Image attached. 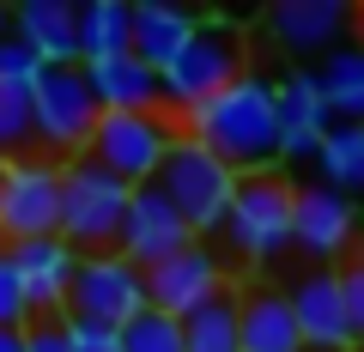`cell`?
<instances>
[{"label": "cell", "instance_id": "cell-12", "mask_svg": "<svg viewBox=\"0 0 364 352\" xmlns=\"http://www.w3.org/2000/svg\"><path fill=\"white\" fill-rule=\"evenodd\" d=\"M352 237H358V207L328 183H304L298 207H291V249H304L328 267L352 249Z\"/></svg>", "mask_w": 364, "mask_h": 352}, {"label": "cell", "instance_id": "cell-7", "mask_svg": "<svg viewBox=\"0 0 364 352\" xmlns=\"http://www.w3.org/2000/svg\"><path fill=\"white\" fill-rule=\"evenodd\" d=\"M176 140H182V128L170 110H158V116H97L85 158L104 164L109 176H122L128 188H146L164 170V158L176 152Z\"/></svg>", "mask_w": 364, "mask_h": 352}, {"label": "cell", "instance_id": "cell-6", "mask_svg": "<svg viewBox=\"0 0 364 352\" xmlns=\"http://www.w3.org/2000/svg\"><path fill=\"white\" fill-rule=\"evenodd\" d=\"M291 207H298V188L279 176V170H261L237 183V201L225 213V237L243 261H279L291 249Z\"/></svg>", "mask_w": 364, "mask_h": 352}, {"label": "cell", "instance_id": "cell-25", "mask_svg": "<svg viewBox=\"0 0 364 352\" xmlns=\"http://www.w3.org/2000/svg\"><path fill=\"white\" fill-rule=\"evenodd\" d=\"M122 352H182V322L146 304V310L122 328Z\"/></svg>", "mask_w": 364, "mask_h": 352}, {"label": "cell", "instance_id": "cell-5", "mask_svg": "<svg viewBox=\"0 0 364 352\" xmlns=\"http://www.w3.org/2000/svg\"><path fill=\"white\" fill-rule=\"evenodd\" d=\"M97 97L85 85V67H43L37 92H31V122H37V146L67 164V158H85L91 134H97Z\"/></svg>", "mask_w": 364, "mask_h": 352}, {"label": "cell", "instance_id": "cell-15", "mask_svg": "<svg viewBox=\"0 0 364 352\" xmlns=\"http://www.w3.org/2000/svg\"><path fill=\"white\" fill-rule=\"evenodd\" d=\"M328 128H334V110H328L322 97V79L310 73V67H298V73L279 79V158H316L328 140Z\"/></svg>", "mask_w": 364, "mask_h": 352}, {"label": "cell", "instance_id": "cell-3", "mask_svg": "<svg viewBox=\"0 0 364 352\" xmlns=\"http://www.w3.org/2000/svg\"><path fill=\"white\" fill-rule=\"evenodd\" d=\"M249 61H243V31L225 25V18H200L195 37L182 43V55L158 73V85H164V110L170 116H188V110H200L207 97H219L231 79H243Z\"/></svg>", "mask_w": 364, "mask_h": 352}, {"label": "cell", "instance_id": "cell-16", "mask_svg": "<svg viewBox=\"0 0 364 352\" xmlns=\"http://www.w3.org/2000/svg\"><path fill=\"white\" fill-rule=\"evenodd\" d=\"M85 85L97 97L104 116H158L164 110V85H158V67H146L140 55H116V61L85 67Z\"/></svg>", "mask_w": 364, "mask_h": 352}, {"label": "cell", "instance_id": "cell-10", "mask_svg": "<svg viewBox=\"0 0 364 352\" xmlns=\"http://www.w3.org/2000/svg\"><path fill=\"white\" fill-rule=\"evenodd\" d=\"M188 243H200L188 225H182V213L170 207L164 195H158V183H146V188H134V201H128V219H122V237H116V255H128L140 274H152L158 261H170V255H182Z\"/></svg>", "mask_w": 364, "mask_h": 352}, {"label": "cell", "instance_id": "cell-33", "mask_svg": "<svg viewBox=\"0 0 364 352\" xmlns=\"http://www.w3.org/2000/svg\"><path fill=\"white\" fill-rule=\"evenodd\" d=\"M13 37V13H6V6H0V43Z\"/></svg>", "mask_w": 364, "mask_h": 352}, {"label": "cell", "instance_id": "cell-11", "mask_svg": "<svg viewBox=\"0 0 364 352\" xmlns=\"http://www.w3.org/2000/svg\"><path fill=\"white\" fill-rule=\"evenodd\" d=\"M219 286H225V261H219V249H213V243H188L182 255L158 261L152 274H146V304L182 322V316H195Z\"/></svg>", "mask_w": 364, "mask_h": 352}, {"label": "cell", "instance_id": "cell-8", "mask_svg": "<svg viewBox=\"0 0 364 352\" xmlns=\"http://www.w3.org/2000/svg\"><path fill=\"white\" fill-rule=\"evenodd\" d=\"M61 237V164L55 158H13L0 176V249Z\"/></svg>", "mask_w": 364, "mask_h": 352}, {"label": "cell", "instance_id": "cell-13", "mask_svg": "<svg viewBox=\"0 0 364 352\" xmlns=\"http://www.w3.org/2000/svg\"><path fill=\"white\" fill-rule=\"evenodd\" d=\"M286 298H291V316H298L304 352H358V340H352V322H346V298H340V279H334V267H310V274H298Z\"/></svg>", "mask_w": 364, "mask_h": 352}, {"label": "cell", "instance_id": "cell-2", "mask_svg": "<svg viewBox=\"0 0 364 352\" xmlns=\"http://www.w3.org/2000/svg\"><path fill=\"white\" fill-rule=\"evenodd\" d=\"M134 188L122 176H109L91 158H67L61 164V243L73 255H109L122 237Z\"/></svg>", "mask_w": 364, "mask_h": 352}, {"label": "cell", "instance_id": "cell-29", "mask_svg": "<svg viewBox=\"0 0 364 352\" xmlns=\"http://www.w3.org/2000/svg\"><path fill=\"white\" fill-rule=\"evenodd\" d=\"M0 328H31V304H25V286L13 274V249H0Z\"/></svg>", "mask_w": 364, "mask_h": 352}, {"label": "cell", "instance_id": "cell-20", "mask_svg": "<svg viewBox=\"0 0 364 352\" xmlns=\"http://www.w3.org/2000/svg\"><path fill=\"white\" fill-rule=\"evenodd\" d=\"M195 25H200V18L182 13V6L140 0V6H134V55H140L146 67H158V73H164V67L182 55V43L195 37Z\"/></svg>", "mask_w": 364, "mask_h": 352}, {"label": "cell", "instance_id": "cell-19", "mask_svg": "<svg viewBox=\"0 0 364 352\" xmlns=\"http://www.w3.org/2000/svg\"><path fill=\"white\" fill-rule=\"evenodd\" d=\"M267 31L286 55H334L340 31H346V6L340 0H279L267 13Z\"/></svg>", "mask_w": 364, "mask_h": 352}, {"label": "cell", "instance_id": "cell-28", "mask_svg": "<svg viewBox=\"0 0 364 352\" xmlns=\"http://www.w3.org/2000/svg\"><path fill=\"white\" fill-rule=\"evenodd\" d=\"M37 79H43V61L18 37H6L0 43V85H6V92H37Z\"/></svg>", "mask_w": 364, "mask_h": 352}, {"label": "cell", "instance_id": "cell-24", "mask_svg": "<svg viewBox=\"0 0 364 352\" xmlns=\"http://www.w3.org/2000/svg\"><path fill=\"white\" fill-rule=\"evenodd\" d=\"M316 164H322V183L340 188V195H364V128H352V122H334L322 140V152H316Z\"/></svg>", "mask_w": 364, "mask_h": 352}, {"label": "cell", "instance_id": "cell-34", "mask_svg": "<svg viewBox=\"0 0 364 352\" xmlns=\"http://www.w3.org/2000/svg\"><path fill=\"white\" fill-rule=\"evenodd\" d=\"M6 164H13V158H0V176H6Z\"/></svg>", "mask_w": 364, "mask_h": 352}, {"label": "cell", "instance_id": "cell-26", "mask_svg": "<svg viewBox=\"0 0 364 352\" xmlns=\"http://www.w3.org/2000/svg\"><path fill=\"white\" fill-rule=\"evenodd\" d=\"M31 146H37L31 92H6L0 85V158H31Z\"/></svg>", "mask_w": 364, "mask_h": 352}, {"label": "cell", "instance_id": "cell-21", "mask_svg": "<svg viewBox=\"0 0 364 352\" xmlns=\"http://www.w3.org/2000/svg\"><path fill=\"white\" fill-rule=\"evenodd\" d=\"M134 49V6L128 0H85L79 6V67L116 61Z\"/></svg>", "mask_w": 364, "mask_h": 352}, {"label": "cell", "instance_id": "cell-9", "mask_svg": "<svg viewBox=\"0 0 364 352\" xmlns=\"http://www.w3.org/2000/svg\"><path fill=\"white\" fill-rule=\"evenodd\" d=\"M146 310V274L128 255H79L73 274V298H67V316L79 322H104V328H128L134 316Z\"/></svg>", "mask_w": 364, "mask_h": 352}, {"label": "cell", "instance_id": "cell-27", "mask_svg": "<svg viewBox=\"0 0 364 352\" xmlns=\"http://www.w3.org/2000/svg\"><path fill=\"white\" fill-rule=\"evenodd\" d=\"M334 279H340V298H346V322H352V340L364 346V243H352L346 255L334 261Z\"/></svg>", "mask_w": 364, "mask_h": 352}, {"label": "cell", "instance_id": "cell-14", "mask_svg": "<svg viewBox=\"0 0 364 352\" xmlns=\"http://www.w3.org/2000/svg\"><path fill=\"white\" fill-rule=\"evenodd\" d=\"M13 274H18V286H25L31 322H43V316H67L79 255L61 243V237H37V243H18L13 249Z\"/></svg>", "mask_w": 364, "mask_h": 352}, {"label": "cell", "instance_id": "cell-35", "mask_svg": "<svg viewBox=\"0 0 364 352\" xmlns=\"http://www.w3.org/2000/svg\"><path fill=\"white\" fill-rule=\"evenodd\" d=\"M358 352H364V346H358Z\"/></svg>", "mask_w": 364, "mask_h": 352}, {"label": "cell", "instance_id": "cell-17", "mask_svg": "<svg viewBox=\"0 0 364 352\" xmlns=\"http://www.w3.org/2000/svg\"><path fill=\"white\" fill-rule=\"evenodd\" d=\"M237 334H243V352H304L291 298L261 286V279L237 292Z\"/></svg>", "mask_w": 364, "mask_h": 352}, {"label": "cell", "instance_id": "cell-31", "mask_svg": "<svg viewBox=\"0 0 364 352\" xmlns=\"http://www.w3.org/2000/svg\"><path fill=\"white\" fill-rule=\"evenodd\" d=\"M25 352H73L67 340V316H43V322L25 328Z\"/></svg>", "mask_w": 364, "mask_h": 352}, {"label": "cell", "instance_id": "cell-4", "mask_svg": "<svg viewBox=\"0 0 364 352\" xmlns=\"http://www.w3.org/2000/svg\"><path fill=\"white\" fill-rule=\"evenodd\" d=\"M152 183H158V195L182 213L188 231H195V237H213V231H225V213H231L237 183H243V176H237L225 158H213L200 140H176V152L164 158V170H158Z\"/></svg>", "mask_w": 364, "mask_h": 352}, {"label": "cell", "instance_id": "cell-30", "mask_svg": "<svg viewBox=\"0 0 364 352\" xmlns=\"http://www.w3.org/2000/svg\"><path fill=\"white\" fill-rule=\"evenodd\" d=\"M67 340H73V352H122V328L79 322V316H67Z\"/></svg>", "mask_w": 364, "mask_h": 352}, {"label": "cell", "instance_id": "cell-32", "mask_svg": "<svg viewBox=\"0 0 364 352\" xmlns=\"http://www.w3.org/2000/svg\"><path fill=\"white\" fill-rule=\"evenodd\" d=\"M0 352H25V334L18 328H0Z\"/></svg>", "mask_w": 364, "mask_h": 352}, {"label": "cell", "instance_id": "cell-23", "mask_svg": "<svg viewBox=\"0 0 364 352\" xmlns=\"http://www.w3.org/2000/svg\"><path fill=\"white\" fill-rule=\"evenodd\" d=\"M316 79H322V97H328V110H334V122L364 128V43L334 49L316 67Z\"/></svg>", "mask_w": 364, "mask_h": 352}, {"label": "cell", "instance_id": "cell-1", "mask_svg": "<svg viewBox=\"0 0 364 352\" xmlns=\"http://www.w3.org/2000/svg\"><path fill=\"white\" fill-rule=\"evenodd\" d=\"M176 128L182 140H200L213 158H225L237 176H261V170L279 164V79L249 67L219 97L176 116Z\"/></svg>", "mask_w": 364, "mask_h": 352}, {"label": "cell", "instance_id": "cell-18", "mask_svg": "<svg viewBox=\"0 0 364 352\" xmlns=\"http://www.w3.org/2000/svg\"><path fill=\"white\" fill-rule=\"evenodd\" d=\"M13 37L43 67H79V6H67V0H25L13 13Z\"/></svg>", "mask_w": 364, "mask_h": 352}, {"label": "cell", "instance_id": "cell-22", "mask_svg": "<svg viewBox=\"0 0 364 352\" xmlns=\"http://www.w3.org/2000/svg\"><path fill=\"white\" fill-rule=\"evenodd\" d=\"M237 292L225 279L195 316H182V352H243V334H237Z\"/></svg>", "mask_w": 364, "mask_h": 352}]
</instances>
